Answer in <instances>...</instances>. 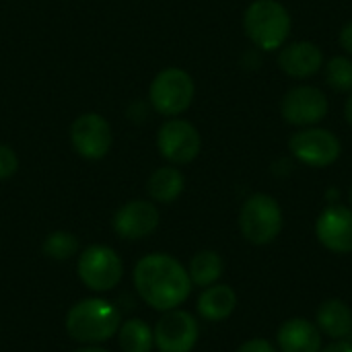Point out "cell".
<instances>
[{
    "label": "cell",
    "instance_id": "28",
    "mask_svg": "<svg viewBox=\"0 0 352 352\" xmlns=\"http://www.w3.org/2000/svg\"><path fill=\"white\" fill-rule=\"evenodd\" d=\"M76 352H107L105 349H99V346H89V349H80Z\"/></svg>",
    "mask_w": 352,
    "mask_h": 352
},
{
    "label": "cell",
    "instance_id": "5",
    "mask_svg": "<svg viewBox=\"0 0 352 352\" xmlns=\"http://www.w3.org/2000/svg\"><path fill=\"white\" fill-rule=\"evenodd\" d=\"M196 95V87H194V78L177 66H169L165 70H161L148 89V99L153 103V107L161 113V116H169L175 118L179 113H184Z\"/></svg>",
    "mask_w": 352,
    "mask_h": 352
},
{
    "label": "cell",
    "instance_id": "23",
    "mask_svg": "<svg viewBox=\"0 0 352 352\" xmlns=\"http://www.w3.org/2000/svg\"><path fill=\"white\" fill-rule=\"evenodd\" d=\"M19 169V157L16 153L6 146V144H0V182L12 177Z\"/></svg>",
    "mask_w": 352,
    "mask_h": 352
},
{
    "label": "cell",
    "instance_id": "4",
    "mask_svg": "<svg viewBox=\"0 0 352 352\" xmlns=\"http://www.w3.org/2000/svg\"><path fill=\"white\" fill-rule=\"evenodd\" d=\"M283 208L268 194H252L239 210V231L252 245H270L283 231Z\"/></svg>",
    "mask_w": 352,
    "mask_h": 352
},
{
    "label": "cell",
    "instance_id": "15",
    "mask_svg": "<svg viewBox=\"0 0 352 352\" xmlns=\"http://www.w3.org/2000/svg\"><path fill=\"white\" fill-rule=\"evenodd\" d=\"M280 352H322V332L305 318L287 320L276 332Z\"/></svg>",
    "mask_w": 352,
    "mask_h": 352
},
{
    "label": "cell",
    "instance_id": "20",
    "mask_svg": "<svg viewBox=\"0 0 352 352\" xmlns=\"http://www.w3.org/2000/svg\"><path fill=\"white\" fill-rule=\"evenodd\" d=\"M118 338L124 352H151L155 344L153 330L142 320H136V318L122 324Z\"/></svg>",
    "mask_w": 352,
    "mask_h": 352
},
{
    "label": "cell",
    "instance_id": "17",
    "mask_svg": "<svg viewBox=\"0 0 352 352\" xmlns=\"http://www.w3.org/2000/svg\"><path fill=\"white\" fill-rule=\"evenodd\" d=\"M237 307V293L229 285H210L198 297V314L206 322H225Z\"/></svg>",
    "mask_w": 352,
    "mask_h": 352
},
{
    "label": "cell",
    "instance_id": "22",
    "mask_svg": "<svg viewBox=\"0 0 352 352\" xmlns=\"http://www.w3.org/2000/svg\"><path fill=\"white\" fill-rule=\"evenodd\" d=\"M78 252V239L68 231H56L45 237L43 241V254L52 260H68Z\"/></svg>",
    "mask_w": 352,
    "mask_h": 352
},
{
    "label": "cell",
    "instance_id": "29",
    "mask_svg": "<svg viewBox=\"0 0 352 352\" xmlns=\"http://www.w3.org/2000/svg\"><path fill=\"white\" fill-rule=\"evenodd\" d=\"M351 204H352V188H351Z\"/></svg>",
    "mask_w": 352,
    "mask_h": 352
},
{
    "label": "cell",
    "instance_id": "9",
    "mask_svg": "<svg viewBox=\"0 0 352 352\" xmlns=\"http://www.w3.org/2000/svg\"><path fill=\"white\" fill-rule=\"evenodd\" d=\"M157 148L171 165H188L200 155L202 136L192 122L171 118L159 128Z\"/></svg>",
    "mask_w": 352,
    "mask_h": 352
},
{
    "label": "cell",
    "instance_id": "14",
    "mask_svg": "<svg viewBox=\"0 0 352 352\" xmlns=\"http://www.w3.org/2000/svg\"><path fill=\"white\" fill-rule=\"evenodd\" d=\"M324 66L322 47L314 41H293L278 50V68L297 80L311 78Z\"/></svg>",
    "mask_w": 352,
    "mask_h": 352
},
{
    "label": "cell",
    "instance_id": "2",
    "mask_svg": "<svg viewBox=\"0 0 352 352\" xmlns=\"http://www.w3.org/2000/svg\"><path fill=\"white\" fill-rule=\"evenodd\" d=\"M291 12L278 0H254L243 12V31L260 52L280 50L291 35Z\"/></svg>",
    "mask_w": 352,
    "mask_h": 352
},
{
    "label": "cell",
    "instance_id": "10",
    "mask_svg": "<svg viewBox=\"0 0 352 352\" xmlns=\"http://www.w3.org/2000/svg\"><path fill=\"white\" fill-rule=\"evenodd\" d=\"M70 142L82 159L99 161L103 159L113 142L109 122L99 113H82L70 126Z\"/></svg>",
    "mask_w": 352,
    "mask_h": 352
},
{
    "label": "cell",
    "instance_id": "3",
    "mask_svg": "<svg viewBox=\"0 0 352 352\" xmlns=\"http://www.w3.org/2000/svg\"><path fill=\"white\" fill-rule=\"evenodd\" d=\"M120 330V311L105 299H82L66 314V332L82 344L107 342Z\"/></svg>",
    "mask_w": 352,
    "mask_h": 352
},
{
    "label": "cell",
    "instance_id": "6",
    "mask_svg": "<svg viewBox=\"0 0 352 352\" xmlns=\"http://www.w3.org/2000/svg\"><path fill=\"white\" fill-rule=\"evenodd\" d=\"M289 151L299 163L314 169H324L340 159L342 142L332 130L309 126V128H299L289 138Z\"/></svg>",
    "mask_w": 352,
    "mask_h": 352
},
{
    "label": "cell",
    "instance_id": "21",
    "mask_svg": "<svg viewBox=\"0 0 352 352\" xmlns=\"http://www.w3.org/2000/svg\"><path fill=\"white\" fill-rule=\"evenodd\" d=\"M324 76L330 89L336 93H352V58L351 56H334L324 66Z\"/></svg>",
    "mask_w": 352,
    "mask_h": 352
},
{
    "label": "cell",
    "instance_id": "11",
    "mask_svg": "<svg viewBox=\"0 0 352 352\" xmlns=\"http://www.w3.org/2000/svg\"><path fill=\"white\" fill-rule=\"evenodd\" d=\"M155 344L161 352H192L200 328L192 314L182 309L165 311V316L157 322V328L153 330Z\"/></svg>",
    "mask_w": 352,
    "mask_h": 352
},
{
    "label": "cell",
    "instance_id": "18",
    "mask_svg": "<svg viewBox=\"0 0 352 352\" xmlns=\"http://www.w3.org/2000/svg\"><path fill=\"white\" fill-rule=\"evenodd\" d=\"M186 188V177L184 173L173 167V165H167V167H159L157 171H153V175L148 177L146 182V190H148V196L155 200V202H161V204H171L175 202L182 192Z\"/></svg>",
    "mask_w": 352,
    "mask_h": 352
},
{
    "label": "cell",
    "instance_id": "7",
    "mask_svg": "<svg viewBox=\"0 0 352 352\" xmlns=\"http://www.w3.org/2000/svg\"><path fill=\"white\" fill-rule=\"evenodd\" d=\"M76 270H78V278L87 289L105 293L111 291L122 280L124 264L111 248L91 245L80 254Z\"/></svg>",
    "mask_w": 352,
    "mask_h": 352
},
{
    "label": "cell",
    "instance_id": "26",
    "mask_svg": "<svg viewBox=\"0 0 352 352\" xmlns=\"http://www.w3.org/2000/svg\"><path fill=\"white\" fill-rule=\"evenodd\" d=\"M322 352H352V342L351 340H334L332 344L322 349Z\"/></svg>",
    "mask_w": 352,
    "mask_h": 352
},
{
    "label": "cell",
    "instance_id": "16",
    "mask_svg": "<svg viewBox=\"0 0 352 352\" xmlns=\"http://www.w3.org/2000/svg\"><path fill=\"white\" fill-rule=\"evenodd\" d=\"M316 326L330 340H351L352 309L342 299H328L316 311Z\"/></svg>",
    "mask_w": 352,
    "mask_h": 352
},
{
    "label": "cell",
    "instance_id": "25",
    "mask_svg": "<svg viewBox=\"0 0 352 352\" xmlns=\"http://www.w3.org/2000/svg\"><path fill=\"white\" fill-rule=\"evenodd\" d=\"M338 41H340V47L346 52V56H351L352 58V21H349V23L340 29Z\"/></svg>",
    "mask_w": 352,
    "mask_h": 352
},
{
    "label": "cell",
    "instance_id": "19",
    "mask_svg": "<svg viewBox=\"0 0 352 352\" xmlns=\"http://www.w3.org/2000/svg\"><path fill=\"white\" fill-rule=\"evenodd\" d=\"M223 270H225L223 258L212 250H202L192 258L188 274L192 285L206 289L210 285H217V280L223 276Z\"/></svg>",
    "mask_w": 352,
    "mask_h": 352
},
{
    "label": "cell",
    "instance_id": "8",
    "mask_svg": "<svg viewBox=\"0 0 352 352\" xmlns=\"http://www.w3.org/2000/svg\"><path fill=\"white\" fill-rule=\"evenodd\" d=\"M330 111L326 93L314 85H297L283 95L280 116L287 124L297 128L318 126Z\"/></svg>",
    "mask_w": 352,
    "mask_h": 352
},
{
    "label": "cell",
    "instance_id": "27",
    "mask_svg": "<svg viewBox=\"0 0 352 352\" xmlns=\"http://www.w3.org/2000/svg\"><path fill=\"white\" fill-rule=\"evenodd\" d=\"M344 118H346L349 126H351V128H352V93H351V95H349L346 103H344Z\"/></svg>",
    "mask_w": 352,
    "mask_h": 352
},
{
    "label": "cell",
    "instance_id": "13",
    "mask_svg": "<svg viewBox=\"0 0 352 352\" xmlns=\"http://www.w3.org/2000/svg\"><path fill=\"white\" fill-rule=\"evenodd\" d=\"M113 231L122 239H142L159 227V210L146 200H132L120 206L113 214Z\"/></svg>",
    "mask_w": 352,
    "mask_h": 352
},
{
    "label": "cell",
    "instance_id": "24",
    "mask_svg": "<svg viewBox=\"0 0 352 352\" xmlns=\"http://www.w3.org/2000/svg\"><path fill=\"white\" fill-rule=\"evenodd\" d=\"M237 352H276L274 344L266 338H252L248 342H243Z\"/></svg>",
    "mask_w": 352,
    "mask_h": 352
},
{
    "label": "cell",
    "instance_id": "12",
    "mask_svg": "<svg viewBox=\"0 0 352 352\" xmlns=\"http://www.w3.org/2000/svg\"><path fill=\"white\" fill-rule=\"evenodd\" d=\"M318 241L332 254H352V208L330 204L316 221Z\"/></svg>",
    "mask_w": 352,
    "mask_h": 352
},
{
    "label": "cell",
    "instance_id": "1",
    "mask_svg": "<svg viewBox=\"0 0 352 352\" xmlns=\"http://www.w3.org/2000/svg\"><path fill=\"white\" fill-rule=\"evenodd\" d=\"M134 287L146 305L157 311H171L190 297L192 280L173 256L148 254L134 268Z\"/></svg>",
    "mask_w": 352,
    "mask_h": 352
}]
</instances>
